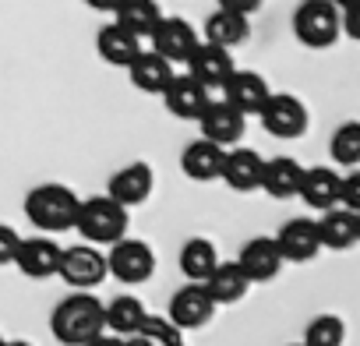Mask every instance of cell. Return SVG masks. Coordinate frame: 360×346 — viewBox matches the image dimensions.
Instances as JSON below:
<instances>
[{"label":"cell","instance_id":"41","mask_svg":"<svg viewBox=\"0 0 360 346\" xmlns=\"http://www.w3.org/2000/svg\"><path fill=\"white\" fill-rule=\"evenodd\" d=\"M4 342H8V339H4V335H0V346H4Z\"/></svg>","mask_w":360,"mask_h":346},{"label":"cell","instance_id":"35","mask_svg":"<svg viewBox=\"0 0 360 346\" xmlns=\"http://www.w3.org/2000/svg\"><path fill=\"white\" fill-rule=\"evenodd\" d=\"M262 4H265V0H219L223 11H233V15H244V18H251Z\"/></svg>","mask_w":360,"mask_h":346},{"label":"cell","instance_id":"3","mask_svg":"<svg viewBox=\"0 0 360 346\" xmlns=\"http://www.w3.org/2000/svg\"><path fill=\"white\" fill-rule=\"evenodd\" d=\"M127 223H131V212L124 205H117L110 195H92V198H82L78 202L75 230L82 233L85 244L110 248L120 237H127Z\"/></svg>","mask_w":360,"mask_h":346},{"label":"cell","instance_id":"6","mask_svg":"<svg viewBox=\"0 0 360 346\" xmlns=\"http://www.w3.org/2000/svg\"><path fill=\"white\" fill-rule=\"evenodd\" d=\"M57 276L71 286V290H96L106 279V255L96 244H75L60 251V265Z\"/></svg>","mask_w":360,"mask_h":346},{"label":"cell","instance_id":"33","mask_svg":"<svg viewBox=\"0 0 360 346\" xmlns=\"http://www.w3.org/2000/svg\"><path fill=\"white\" fill-rule=\"evenodd\" d=\"M339 209L360 212V169H346L339 177Z\"/></svg>","mask_w":360,"mask_h":346},{"label":"cell","instance_id":"13","mask_svg":"<svg viewBox=\"0 0 360 346\" xmlns=\"http://www.w3.org/2000/svg\"><path fill=\"white\" fill-rule=\"evenodd\" d=\"M276 241V248H279V255H283V262H297V265H304V262H311V258H318L321 255V237H318V223L314 219H290V223H283V230L272 237Z\"/></svg>","mask_w":360,"mask_h":346},{"label":"cell","instance_id":"22","mask_svg":"<svg viewBox=\"0 0 360 346\" xmlns=\"http://www.w3.org/2000/svg\"><path fill=\"white\" fill-rule=\"evenodd\" d=\"M223 155H226V148L198 138V141L184 145V152H180V169H184V177H191L198 184H209V181H219Z\"/></svg>","mask_w":360,"mask_h":346},{"label":"cell","instance_id":"11","mask_svg":"<svg viewBox=\"0 0 360 346\" xmlns=\"http://www.w3.org/2000/svg\"><path fill=\"white\" fill-rule=\"evenodd\" d=\"M148 39H152V53H159L169 64H184L195 53V46L202 43L198 32L191 29V22H184V18H159V25L152 29Z\"/></svg>","mask_w":360,"mask_h":346},{"label":"cell","instance_id":"36","mask_svg":"<svg viewBox=\"0 0 360 346\" xmlns=\"http://www.w3.org/2000/svg\"><path fill=\"white\" fill-rule=\"evenodd\" d=\"M85 4H89L92 11H103V15H113V11H117V4H120V0H85Z\"/></svg>","mask_w":360,"mask_h":346},{"label":"cell","instance_id":"4","mask_svg":"<svg viewBox=\"0 0 360 346\" xmlns=\"http://www.w3.org/2000/svg\"><path fill=\"white\" fill-rule=\"evenodd\" d=\"M293 36L311 46V50H325L342 36V18L332 0H304L293 11Z\"/></svg>","mask_w":360,"mask_h":346},{"label":"cell","instance_id":"28","mask_svg":"<svg viewBox=\"0 0 360 346\" xmlns=\"http://www.w3.org/2000/svg\"><path fill=\"white\" fill-rule=\"evenodd\" d=\"M96 50H99V57L106 60V64H113V68H127L138 53H141V39H134L131 32H124L120 25H103L99 29V36H96Z\"/></svg>","mask_w":360,"mask_h":346},{"label":"cell","instance_id":"7","mask_svg":"<svg viewBox=\"0 0 360 346\" xmlns=\"http://www.w3.org/2000/svg\"><path fill=\"white\" fill-rule=\"evenodd\" d=\"M262 127L272 138H300L307 131V106L293 96V92H269L265 106L258 110Z\"/></svg>","mask_w":360,"mask_h":346},{"label":"cell","instance_id":"20","mask_svg":"<svg viewBox=\"0 0 360 346\" xmlns=\"http://www.w3.org/2000/svg\"><path fill=\"white\" fill-rule=\"evenodd\" d=\"M300 177H304V166L297 159L276 155V159H265V166H262V188L258 191H265L269 198L286 202V198H297Z\"/></svg>","mask_w":360,"mask_h":346},{"label":"cell","instance_id":"37","mask_svg":"<svg viewBox=\"0 0 360 346\" xmlns=\"http://www.w3.org/2000/svg\"><path fill=\"white\" fill-rule=\"evenodd\" d=\"M85 346H124V339H120V335H110V332H103V335L89 339Z\"/></svg>","mask_w":360,"mask_h":346},{"label":"cell","instance_id":"17","mask_svg":"<svg viewBox=\"0 0 360 346\" xmlns=\"http://www.w3.org/2000/svg\"><path fill=\"white\" fill-rule=\"evenodd\" d=\"M262 166H265V159H262L255 148H244V145L226 148L219 181H226V188H233V191H240V195L258 191V188H262Z\"/></svg>","mask_w":360,"mask_h":346},{"label":"cell","instance_id":"32","mask_svg":"<svg viewBox=\"0 0 360 346\" xmlns=\"http://www.w3.org/2000/svg\"><path fill=\"white\" fill-rule=\"evenodd\" d=\"M141 335H148L155 346H188V339H184V332H180L169 318H162V314H145V321H141V328H138Z\"/></svg>","mask_w":360,"mask_h":346},{"label":"cell","instance_id":"9","mask_svg":"<svg viewBox=\"0 0 360 346\" xmlns=\"http://www.w3.org/2000/svg\"><path fill=\"white\" fill-rule=\"evenodd\" d=\"M152 188H155V173H152V166L141 162V159H134V162L120 166L113 177H110L106 195H110L117 205H124V209L131 212V209H138V205H145V202L152 198Z\"/></svg>","mask_w":360,"mask_h":346},{"label":"cell","instance_id":"23","mask_svg":"<svg viewBox=\"0 0 360 346\" xmlns=\"http://www.w3.org/2000/svg\"><path fill=\"white\" fill-rule=\"evenodd\" d=\"M173 75H176L173 64L162 60V57L152 53V50H141V53L127 64V78H131V85L141 89V92H148V96H162V89L169 85Z\"/></svg>","mask_w":360,"mask_h":346},{"label":"cell","instance_id":"19","mask_svg":"<svg viewBox=\"0 0 360 346\" xmlns=\"http://www.w3.org/2000/svg\"><path fill=\"white\" fill-rule=\"evenodd\" d=\"M318 237H321V251H349L360 241V212L349 209H325L318 219Z\"/></svg>","mask_w":360,"mask_h":346},{"label":"cell","instance_id":"29","mask_svg":"<svg viewBox=\"0 0 360 346\" xmlns=\"http://www.w3.org/2000/svg\"><path fill=\"white\" fill-rule=\"evenodd\" d=\"M216 265H219V251L209 237L184 241V248H180V272L188 276V283H205Z\"/></svg>","mask_w":360,"mask_h":346},{"label":"cell","instance_id":"31","mask_svg":"<svg viewBox=\"0 0 360 346\" xmlns=\"http://www.w3.org/2000/svg\"><path fill=\"white\" fill-rule=\"evenodd\" d=\"M346 342V321L339 314H318L304 328V346H342Z\"/></svg>","mask_w":360,"mask_h":346},{"label":"cell","instance_id":"24","mask_svg":"<svg viewBox=\"0 0 360 346\" xmlns=\"http://www.w3.org/2000/svg\"><path fill=\"white\" fill-rule=\"evenodd\" d=\"M202 286H205V293L212 297L216 307L237 304V300H244L248 290H251V283H248V276L240 272L237 262H219V265L209 272V279H205Z\"/></svg>","mask_w":360,"mask_h":346},{"label":"cell","instance_id":"8","mask_svg":"<svg viewBox=\"0 0 360 346\" xmlns=\"http://www.w3.org/2000/svg\"><path fill=\"white\" fill-rule=\"evenodd\" d=\"M216 314V304L212 297L205 293L202 283H184L173 297H169V311L166 318L180 328V332H195V328H205Z\"/></svg>","mask_w":360,"mask_h":346},{"label":"cell","instance_id":"16","mask_svg":"<svg viewBox=\"0 0 360 346\" xmlns=\"http://www.w3.org/2000/svg\"><path fill=\"white\" fill-rule=\"evenodd\" d=\"M237 265L240 272L248 276V283H269L279 276V269L286 265L276 241L272 237H251L240 244V255H237Z\"/></svg>","mask_w":360,"mask_h":346},{"label":"cell","instance_id":"1","mask_svg":"<svg viewBox=\"0 0 360 346\" xmlns=\"http://www.w3.org/2000/svg\"><path fill=\"white\" fill-rule=\"evenodd\" d=\"M50 332L64 346H85L89 339L106 332L103 300L96 293H89V290H78V293L64 297L53 307V314H50Z\"/></svg>","mask_w":360,"mask_h":346},{"label":"cell","instance_id":"5","mask_svg":"<svg viewBox=\"0 0 360 346\" xmlns=\"http://www.w3.org/2000/svg\"><path fill=\"white\" fill-rule=\"evenodd\" d=\"M155 272V251L138 237H120L106 251V276H113L124 286H141Z\"/></svg>","mask_w":360,"mask_h":346},{"label":"cell","instance_id":"12","mask_svg":"<svg viewBox=\"0 0 360 346\" xmlns=\"http://www.w3.org/2000/svg\"><path fill=\"white\" fill-rule=\"evenodd\" d=\"M184 64H188V75H191L198 85H205L209 92L223 89V85L230 82V75L237 71L233 53L223 50V46H212V43H198L195 53H191Z\"/></svg>","mask_w":360,"mask_h":346},{"label":"cell","instance_id":"15","mask_svg":"<svg viewBox=\"0 0 360 346\" xmlns=\"http://www.w3.org/2000/svg\"><path fill=\"white\" fill-rule=\"evenodd\" d=\"M162 103L176 120H198L202 110L212 103V92L205 85H198L191 75H173L169 85L162 89Z\"/></svg>","mask_w":360,"mask_h":346},{"label":"cell","instance_id":"25","mask_svg":"<svg viewBox=\"0 0 360 346\" xmlns=\"http://www.w3.org/2000/svg\"><path fill=\"white\" fill-rule=\"evenodd\" d=\"M145 314H148V307L134 297V293H120V297H113L110 304H103V318H106V332L110 335H134L138 328H141V321H145Z\"/></svg>","mask_w":360,"mask_h":346},{"label":"cell","instance_id":"34","mask_svg":"<svg viewBox=\"0 0 360 346\" xmlns=\"http://www.w3.org/2000/svg\"><path fill=\"white\" fill-rule=\"evenodd\" d=\"M18 230L8 226V223H0V265H11L15 262V251H18Z\"/></svg>","mask_w":360,"mask_h":346},{"label":"cell","instance_id":"2","mask_svg":"<svg viewBox=\"0 0 360 346\" xmlns=\"http://www.w3.org/2000/svg\"><path fill=\"white\" fill-rule=\"evenodd\" d=\"M78 195L68 188V184H39L25 195V216L29 223L53 237V233H64V230H75V216H78Z\"/></svg>","mask_w":360,"mask_h":346},{"label":"cell","instance_id":"21","mask_svg":"<svg viewBox=\"0 0 360 346\" xmlns=\"http://www.w3.org/2000/svg\"><path fill=\"white\" fill-rule=\"evenodd\" d=\"M339 177L342 173H335L332 166H311V169H304V177H300L297 198H304V205H311L318 212L335 209L339 205Z\"/></svg>","mask_w":360,"mask_h":346},{"label":"cell","instance_id":"14","mask_svg":"<svg viewBox=\"0 0 360 346\" xmlns=\"http://www.w3.org/2000/svg\"><path fill=\"white\" fill-rule=\"evenodd\" d=\"M60 251L64 248L46 233L43 237H25V241H18V251H15L11 265H18L22 276H29V279H50V276H57Z\"/></svg>","mask_w":360,"mask_h":346},{"label":"cell","instance_id":"18","mask_svg":"<svg viewBox=\"0 0 360 346\" xmlns=\"http://www.w3.org/2000/svg\"><path fill=\"white\" fill-rule=\"evenodd\" d=\"M223 92V99L233 106V110H240L244 117H258V110L265 106V99H269V82L258 75V71H233L230 75V82L219 89Z\"/></svg>","mask_w":360,"mask_h":346},{"label":"cell","instance_id":"26","mask_svg":"<svg viewBox=\"0 0 360 346\" xmlns=\"http://www.w3.org/2000/svg\"><path fill=\"white\" fill-rule=\"evenodd\" d=\"M159 18H162V11L155 0H120L113 11V25H120L134 39H148L152 29L159 25Z\"/></svg>","mask_w":360,"mask_h":346},{"label":"cell","instance_id":"27","mask_svg":"<svg viewBox=\"0 0 360 346\" xmlns=\"http://www.w3.org/2000/svg\"><path fill=\"white\" fill-rule=\"evenodd\" d=\"M248 36H251V22H248L244 15H233V11L216 8V11L205 18V43H212V46L233 50V46L248 43Z\"/></svg>","mask_w":360,"mask_h":346},{"label":"cell","instance_id":"40","mask_svg":"<svg viewBox=\"0 0 360 346\" xmlns=\"http://www.w3.org/2000/svg\"><path fill=\"white\" fill-rule=\"evenodd\" d=\"M4 346H32V342H29V339H8Z\"/></svg>","mask_w":360,"mask_h":346},{"label":"cell","instance_id":"30","mask_svg":"<svg viewBox=\"0 0 360 346\" xmlns=\"http://www.w3.org/2000/svg\"><path fill=\"white\" fill-rule=\"evenodd\" d=\"M328 152H332V159H335L339 166L353 169V166L360 162V124H356V120L339 124L335 134H332V141H328Z\"/></svg>","mask_w":360,"mask_h":346},{"label":"cell","instance_id":"39","mask_svg":"<svg viewBox=\"0 0 360 346\" xmlns=\"http://www.w3.org/2000/svg\"><path fill=\"white\" fill-rule=\"evenodd\" d=\"M332 4H335L339 11H346V8H360V0H332Z\"/></svg>","mask_w":360,"mask_h":346},{"label":"cell","instance_id":"10","mask_svg":"<svg viewBox=\"0 0 360 346\" xmlns=\"http://www.w3.org/2000/svg\"><path fill=\"white\" fill-rule=\"evenodd\" d=\"M198 127H202V138L219 145V148H233L240 138H244V127H248V117L240 110H233L226 99H212L202 117H198Z\"/></svg>","mask_w":360,"mask_h":346},{"label":"cell","instance_id":"38","mask_svg":"<svg viewBox=\"0 0 360 346\" xmlns=\"http://www.w3.org/2000/svg\"><path fill=\"white\" fill-rule=\"evenodd\" d=\"M124 346H155L148 335H141V332H134V335H124Z\"/></svg>","mask_w":360,"mask_h":346},{"label":"cell","instance_id":"42","mask_svg":"<svg viewBox=\"0 0 360 346\" xmlns=\"http://www.w3.org/2000/svg\"><path fill=\"white\" fill-rule=\"evenodd\" d=\"M293 346H304V342H293Z\"/></svg>","mask_w":360,"mask_h":346}]
</instances>
